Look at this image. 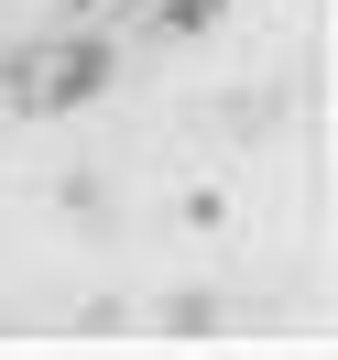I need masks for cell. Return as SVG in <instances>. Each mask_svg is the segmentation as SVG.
Returning <instances> with one entry per match:
<instances>
[{"label": "cell", "mask_w": 338, "mask_h": 360, "mask_svg": "<svg viewBox=\"0 0 338 360\" xmlns=\"http://www.w3.org/2000/svg\"><path fill=\"white\" fill-rule=\"evenodd\" d=\"M88 88V55H44V77H11V98H66Z\"/></svg>", "instance_id": "1"}]
</instances>
